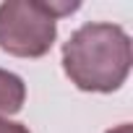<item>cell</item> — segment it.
I'll use <instances>...</instances> for the list:
<instances>
[{
    "label": "cell",
    "mask_w": 133,
    "mask_h": 133,
    "mask_svg": "<svg viewBox=\"0 0 133 133\" xmlns=\"http://www.w3.org/2000/svg\"><path fill=\"white\" fill-rule=\"evenodd\" d=\"M78 11V3L8 0L0 5V50L13 57H42L57 37V18Z\"/></svg>",
    "instance_id": "cell-2"
},
{
    "label": "cell",
    "mask_w": 133,
    "mask_h": 133,
    "mask_svg": "<svg viewBox=\"0 0 133 133\" xmlns=\"http://www.w3.org/2000/svg\"><path fill=\"white\" fill-rule=\"evenodd\" d=\"M26 99V84L21 76L0 68V120H8L11 115L21 112Z\"/></svg>",
    "instance_id": "cell-3"
},
{
    "label": "cell",
    "mask_w": 133,
    "mask_h": 133,
    "mask_svg": "<svg viewBox=\"0 0 133 133\" xmlns=\"http://www.w3.org/2000/svg\"><path fill=\"white\" fill-rule=\"evenodd\" d=\"M0 133H31L24 123H13V120H0Z\"/></svg>",
    "instance_id": "cell-4"
},
{
    "label": "cell",
    "mask_w": 133,
    "mask_h": 133,
    "mask_svg": "<svg viewBox=\"0 0 133 133\" xmlns=\"http://www.w3.org/2000/svg\"><path fill=\"white\" fill-rule=\"evenodd\" d=\"M107 133H133V128H130V123H123V125H117V128H112Z\"/></svg>",
    "instance_id": "cell-5"
},
{
    "label": "cell",
    "mask_w": 133,
    "mask_h": 133,
    "mask_svg": "<svg viewBox=\"0 0 133 133\" xmlns=\"http://www.w3.org/2000/svg\"><path fill=\"white\" fill-rule=\"evenodd\" d=\"M133 63L130 37L117 24H84L63 44V71L81 91H117Z\"/></svg>",
    "instance_id": "cell-1"
}]
</instances>
